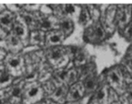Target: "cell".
<instances>
[{"label":"cell","mask_w":132,"mask_h":104,"mask_svg":"<svg viewBox=\"0 0 132 104\" xmlns=\"http://www.w3.org/2000/svg\"><path fill=\"white\" fill-rule=\"evenodd\" d=\"M95 100L98 104H107L108 100V90L105 83H101L95 90Z\"/></svg>","instance_id":"cell-19"},{"label":"cell","mask_w":132,"mask_h":104,"mask_svg":"<svg viewBox=\"0 0 132 104\" xmlns=\"http://www.w3.org/2000/svg\"><path fill=\"white\" fill-rule=\"evenodd\" d=\"M10 104H24L22 101H19V102H14V103H10Z\"/></svg>","instance_id":"cell-31"},{"label":"cell","mask_w":132,"mask_h":104,"mask_svg":"<svg viewBox=\"0 0 132 104\" xmlns=\"http://www.w3.org/2000/svg\"><path fill=\"white\" fill-rule=\"evenodd\" d=\"M130 50H131V51H132V46H131V48H130Z\"/></svg>","instance_id":"cell-33"},{"label":"cell","mask_w":132,"mask_h":104,"mask_svg":"<svg viewBox=\"0 0 132 104\" xmlns=\"http://www.w3.org/2000/svg\"><path fill=\"white\" fill-rule=\"evenodd\" d=\"M5 69L12 77H20L25 71L24 58L19 53H9L4 59Z\"/></svg>","instance_id":"cell-2"},{"label":"cell","mask_w":132,"mask_h":104,"mask_svg":"<svg viewBox=\"0 0 132 104\" xmlns=\"http://www.w3.org/2000/svg\"><path fill=\"white\" fill-rule=\"evenodd\" d=\"M67 92H68V86L61 83V85L56 87L54 91L50 95V99L59 104H63L66 101Z\"/></svg>","instance_id":"cell-15"},{"label":"cell","mask_w":132,"mask_h":104,"mask_svg":"<svg viewBox=\"0 0 132 104\" xmlns=\"http://www.w3.org/2000/svg\"><path fill=\"white\" fill-rule=\"evenodd\" d=\"M124 35L126 36L128 39L132 40V23L130 24V25H128L126 28H125Z\"/></svg>","instance_id":"cell-24"},{"label":"cell","mask_w":132,"mask_h":104,"mask_svg":"<svg viewBox=\"0 0 132 104\" xmlns=\"http://www.w3.org/2000/svg\"><path fill=\"white\" fill-rule=\"evenodd\" d=\"M5 40H6V46L11 51V53H19L22 49L23 47L22 41L16 35H15L12 31L5 38Z\"/></svg>","instance_id":"cell-16"},{"label":"cell","mask_w":132,"mask_h":104,"mask_svg":"<svg viewBox=\"0 0 132 104\" xmlns=\"http://www.w3.org/2000/svg\"><path fill=\"white\" fill-rule=\"evenodd\" d=\"M106 81L114 90H117L118 93L124 92V77L122 71L119 67L114 66L110 68L106 73Z\"/></svg>","instance_id":"cell-4"},{"label":"cell","mask_w":132,"mask_h":104,"mask_svg":"<svg viewBox=\"0 0 132 104\" xmlns=\"http://www.w3.org/2000/svg\"><path fill=\"white\" fill-rule=\"evenodd\" d=\"M127 96H128V100L129 101V104H132V83L128 86V90H127Z\"/></svg>","instance_id":"cell-25"},{"label":"cell","mask_w":132,"mask_h":104,"mask_svg":"<svg viewBox=\"0 0 132 104\" xmlns=\"http://www.w3.org/2000/svg\"><path fill=\"white\" fill-rule=\"evenodd\" d=\"M24 82L22 80L16 82L12 86L6 87L4 90V95L8 99L10 103L22 101L23 90H24Z\"/></svg>","instance_id":"cell-7"},{"label":"cell","mask_w":132,"mask_h":104,"mask_svg":"<svg viewBox=\"0 0 132 104\" xmlns=\"http://www.w3.org/2000/svg\"><path fill=\"white\" fill-rule=\"evenodd\" d=\"M106 36L105 31L101 23L95 22L93 25H91L88 29H86L85 32V38L86 41L90 42H99L103 41Z\"/></svg>","instance_id":"cell-6"},{"label":"cell","mask_w":132,"mask_h":104,"mask_svg":"<svg viewBox=\"0 0 132 104\" xmlns=\"http://www.w3.org/2000/svg\"><path fill=\"white\" fill-rule=\"evenodd\" d=\"M0 104H10V101L8 100V99L6 98L4 94L0 95Z\"/></svg>","instance_id":"cell-26"},{"label":"cell","mask_w":132,"mask_h":104,"mask_svg":"<svg viewBox=\"0 0 132 104\" xmlns=\"http://www.w3.org/2000/svg\"><path fill=\"white\" fill-rule=\"evenodd\" d=\"M85 93V87L82 82H76V83L71 85L66 95V101L67 102H75L80 100L84 94Z\"/></svg>","instance_id":"cell-11"},{"label":"cell","mask_w":132,"mask_h":104,"mask_svg":"<svg viewBox=\"0 0 132 104\" xmlns=\"http://www.w3.org/2000/svg\"><path fill=\"white\" fill-rule=\"evenodd\" d=\"M131 17V9L129 6H118L115 15V21L120 28H124L128 23Z\"/></svg>","instance_id":"cell-12"},{"label":"cell","mask_w":132,"mask_h":104,"mask_svg":"<svg viewBox=\"0 0 132 104\" xmlns=\"http://www.w3.org/2000/svg\"><path fill=\"white\" fill-rule=\"evenodd\" d=\"M128 68L131 70V73H132V63H130L129 65H128Z\"/></svg>","instance_id":"cell-30"},{"label":"cell","mask_w":132,"mask_h":104,"mask_svg":"<svg viewBox=\"0 0 132 104\" xmlns=\"http://www.w3.org/2000/svg\"><path fill=\"white\" fill-rule=\"evenodd\" d=\"M54 12L56 16H60L61 18H69L73 16H79L81 9L76 5L66 4V5H53Z\"/></svg>","instance_id":"cell-9"},{"label":"cell","mask_w":132,"mask_h":104,"mask_svg":"<svg viewBox=\"0 0 132 104\" xmlns=\"http://www.w3.org/2000/svg\"><path fill=\"white\" fill-rule=\"evenodd\" d=\"M65 35L60 29H52L45 33V45L47 47H56L60 46L64 41Z\"/></svg>","instance_id":"cell-10"},{"label":"cell","mask_w":132,"mask_h":104,"mask_svg":"<svg viewBox=\"0 0 132 104\" xmlns=\"http://www.w3.org/2000/svg\"><path fill=\"white\" fill-rule=\"evenodd\" d=\"M66 104H76L75 102H67Z\"/></svg>","instance_id":"cell-32"},{"label":"cell","mask_w":132,"mask_h":104,"mask_svg":"<svg viewBox=\"0 0 132 104\" xmlns=\"http://www.w3.org/2000/svg\"><path fill=\"white\" fill-rule=\"evenodd\" d=\"M44 90L36 80H29L24 85L22 102L24 104H35L43 98Z\"/></svg>","instance_id":"cell-1"},{"label":"cell","mask_w":132,"mask_h":104,"mask_svg":"<svg viewBox=\"0 0 132 104\" xmlns=\"http://www.w3.org/2000/svg\"><path fill=\"white\" fill-rule=\"evenodd\" d=\"M12 32L22 41L23 44L26 43L29 40V31H28V27L25 24L24 21L22 20V19L20 20L16 19V22H15L14 26H13Z\"/></svg>","instance_id":"cell-14"},{"label":"cell","mask_w":132,"mask_h":104,"mask_svg":"<svg viewBox=\"0 0 132 104\" xmlns=\"http://www.w3.org/2000/svg\"><path fill=\"white\" fill-rule=\"evenodd\" d=\"M38 24H37V29L43 31V32H48L52 29H59V25L57 23L59 20L55 19L54 17L51 15H45V14H38Z\"/></svg>","instance_id":"cell-8"},{"label":"cell","mask_w":132,"mask_h":104,"mask_svg":"<svg viewBox=\"0 0 132 104\" xmlns=\"http://www.w3.org/2000/svg\"><path fill=\"white\" fill-rule=\"evenodd\" d=\"M21 19L27 25L28 29L29 31H33L37 29V24H38V17L37 15L34 13L29 12V11H24L21 13Z\"/></svg>","instance_id":"cell-18"},{"label":"cell","mask_w":132,"mask_h":104,"mask_svg":"<svg viewBox=\"0 0 132 104\" xmlns=\"http://www.w3.org/2000/svg\"><path fill=\"white\" fill-rule=\"evenodd\" d=\"M85 90L86 93H93L97 88V77L96 74L94 71H91L85 77V80L82 82Z\"/></svg>","instance_id":"cell-17"},{"label":"cell","mask_w":132,"mask_h":104,"mask_svg":"<svg viewBox=\"0 0 132 104\" xmlns=\"http://www.w3.org/2000/svg\"><path fill=\"white\" fill-rule=\"evenodd\" d=\"M12 80H13L12 76L9 75L6 71H5L4 73L1 75V77H0V90H2V88L5 90L7 86L10 85Z\"/></svg>","instance_id":"cell-23"},{"label":"cell","mask_w":132,"mask_h":104,"mask_svg":"<svg viewBox=\"0 0 132 104\" xmlns=\"http://www.w3.org/2000/svg\"><path fill=\"white\" fill-rule=\"evenodd\" d=\"M58 25H59V29L62 31V33L65 35V37L70 35L74 29L73 22L70 18H60Z\"/></svg>","instance_id":"cell-20"},{"label":"cell","mask_w":132,"mask_h":104,"mask_svg":"<svg viewBox=\"0 0 132 104\" xmlns=\"http://www.w3.org/2000/svg\"><path fill=\"white\" fill-rule=\"evenodd\" d=\"M78 19H79V23L82 24V25H87V24L90 22V20H91L90 13H89L88 9H85V6H84L82 9H81Z\"/></svg>","instance_id":"cell-22"},{"label":"cell","mask_w":132,"mask_h":104,"mask_svg":"<svg viewBox=\"0 0 132 104\" xmlns=\"http://www.w3.org/2000/svg\"><path fill=\"white\" fill-rule=\"evenodd\" d=\"M46 57L53 67L62 68L67 65L69 55L67 49L60 45L49 48L46 52Z\"/></svg>","instance_id":"cell-3"},{"label":"cell","mask_w":132,"mask_h":104,"mask_svg":"<svg viewBox=\"0 0 132 104\" xmlns=\"http://www.w3.org/2000/svg\"><path fill=\"white\" fill-rule=\"evenodd\" d=\"M56 77L61 81V83H63L65 85H72L76 83L78 73L77 70L74 68H71L69 70H62L56 73Z\"/></svg>","instance_id":"cell-13"},{"label":"cell","mask_w":132,"mask_h":104,"mask_svg":"<svg viewBox=\"0 0 132 104\" xmlns=\"http://www.w3.org/2000/svg\"><path fill=\"white\" fill-rule=\"evenodd\" d=\"M6 53H5V51L4 50H2L1 48H0V61L1 60H4L5 59V57H6Z\"/></svg>","instance_id":"cell-28"},{"label":"cell","mask_w":132,"mask_h":104,"mask_svg":"<svg viewBox=\"0 0 132 104\" xmlns=\"http://www.w3.org/2000/svg\"><path fill=\"white\" fill-rule=\"evenodd\" d=\"M16 19V15L9 10L0 13V39H5L12 31Z\"/></svg>","instance_id":"cell-5"},{"label":"cell","mask_w":132,"mask_h":104,"mask_svg":"<svg viewBox=\"0 0 132 104\" xmlns=\"http://www.w3.org/2000/svg\"><path fill=\"white\" fill-rule=\"evenodd\" d=\"M89 104H98V102L95 100V99H93V100H91L90 102H89Z\"/></svg>","instance_id":"cell-29"},{"label":"cell","mask_w":132,"mask_h":104,"mask_svg":"<svg viewBox=\"0 0 132 104\" xmlns=\"http://www.w3.org/2000/svg\"><path fill=\"white\" fill-rule=\"evenodd\" d=\"M40 104H59V103H57V102L53 101V100H51V99H48V100H43V101L41 102Z\"/></svg>","instance_id":"cell-27"},{"label":"cell","mask_w":132,"mask_h":104,"mask_svg":"<svg viewBox=\"0 0 132 104\" xmlns=\"http://www.w3.org/2000/svg\"><path fill=\"white\" fill-rule=\"evenodd\" d=\"M29 41L32 45H43L45 43V33L39 29L31 31Z\"/></svg>","instance_id":"cell-21"}]
</instances>
